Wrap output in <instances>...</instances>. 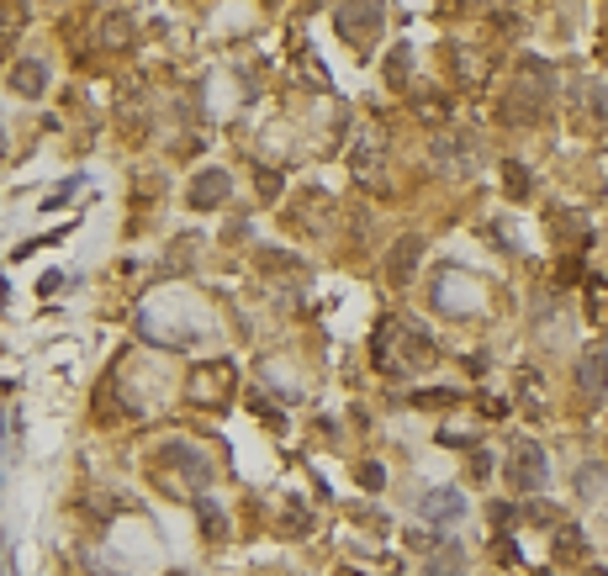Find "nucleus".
I'll list each match as a JSON object with an SVG mask.
<instances>
[{
  "label": "nucleus",
  "mask_w": 608,
  "mask_h": 576,
  "mask_svg": "<svg viewBox=\"0 0 608 576\" xmlns=\"http://www.w3.org/2000/svg\"><path fill=\"white\" fill-rule=\"evenodd\" d=\"M281 518H291V524H286L291 534H307V508H302V503H286V513H281Z\"/></svg>",
  "instance_id": "28"
},
{
  "label": "nucleus",
  "mask_w": 608,
  "mask_h": 576,
  "mask_svg": "<svg viewBox=\"0 0 608 576\" xmlns=\"http://www.w3.org/2000/svg\"><path fill=\"white\" fill-rule=\"evenodd\" d=\"M418 117H423V122H445V117H450V106L429 96V101H418Z\"/></svg>",
  "instance_id": "27"
},
{
  "label": "nucleus",
  "mask_w": 608,
  "mask_h": 576,
  "mask_svg": "<svg viewBox=\"0 0 608 576\" xmlns=\"http://www.w3.org/2000/svg\"><path fill=\"white\" fill-rule=\"evenodd\" d=\"M260 196H265V201H275V196H281V180H275L270 170H260Z\"/></svg>",
  "instance_id": "30"
},
{
  "label": "nucleus",
  "mask_w": 608,
  "mask_h": 576,
  "mask_svg": "<svg viewBox=\"0 0 608 576\" xmlns=\"http://www.w3.org/2000/svg\"><path fill=\"white\" fill-rule=\"evenodd\" d=\"M228 196H233V180H228V170H201V175L191 180V191H186V201H191L196 212L223 207Z\"/></svg>",
  "instance_id": "10"
},
{
  "label": "nucleus",
  "mask_w": 608,
  "mask_h": 576,
  "mask_svg": "<svg viewBox=\"0 0 608 576\" xmlns=\"http://www.w3.org/2000/svg\"><path fill=\"white\" fill-rule=\"evenodd\" d=\"M439 355H434V339L423 328H413L408 318H386L371 339V365L381 376H423Z\"/></svg>",
  "instance_id": "1"
},
{
  "label": "nucleus",
  "mask_w": 608,
  "mask_h": 576,
  "mask_svg": "<svg viewBox=\"0 0 608 576\" xmlns=\"http://www.w3.org/2000/svg\"><path fill=\"white\" fill-rule=\"evenodd\" d=\"M196 513H201V529H207V540H228V513L217 508L212 497H201Z\"/></svg>",
  "instance_id": "21"
},
{
  "label": "nucleus",
  "mask_w": 608,
  "mask_h": 576,
  "mask_svg": "<svg viewBox=\"0 0 608 576\" xmlns=\"http://www.w3.org/2000/svg\"><path fill=\"white\" fill-rule=\"evenodd\" d=\"M75 185H85V180H80V175H75V180H64V185H59V191H53V196L43 201V207H64V201H69V196H75Z\"/></svg>",
  "instance_id": "29"
},
{
  "label": "nucleus",
  "mask_w": 608,
  "mask_h": 576,
  "mask_svg": "<svg viewBox=\"0 0 608 576\" xmlns=\"http://www.w3.org/2000/svg\"><path fill=\"white\" fill-rule=\"evenodd\" d=\"M434 164H439V175H450V180H471L476 164H482V148H476L466 133H460V138H439L434 143Z\"/></svg>",
  "instance_id": "6"
},
{
  "label": "nucleus",
  "mask_w": 608,
  "mask_h": 576,
  "mask_svg": "<svg viewBox=\"0 0 608 576\" xmlns=\"http://www.w3.org/2000/svg\"><path fill=\"white\" fill-rule=\"evenodd\" d=\"M418 518H429V524H455L460 513H466V497H460L455 487H429V492H418Z\"/></svg>",
  "instance_id": "8"
},
{
  "label": "nucleus",
  "mask_w": 608,
  "mask_h": 576,
  "mask_svg": "<svg viewBox=\"0 0 608 576\" xmlns=\"http://www.w3.org/2000/svg\"><path fill=\"white\" fill-rule=\"evenodd\" d=\"M492 524L508 529V524H513V508H508V503H492Z\"/></svg>",
  "instance_id": "31"
},
{
  "label": "nucleus",
  "mask_w": 608,
  "mask_h": 576,
  "mask_svg": "<svg viewBox=\"0 0 608 576\" xmlns=\"http://www.w3.org/2000/svg\"><path fill=\"white\" fill-rule=\"evenodd\" d=\"M418 254H423V238H418V233H402L397 244H392V254H386V281H392V286H408Z\"/></svg>",
  "instance_id": "12"
},
{
  "label": "nucleus",
  "mask_w": 608,
  "mask_h": 576,
  "mask_svg": "<svg viewBox=\"0 0 608 576\" xmlns=\"http://www.w3.org/2000/svg\"><path fill=\"white\" fill-rule=\"evenodd\" d=\"M577 392L587 402H603L608 397V355H603V349L582 355V365H577Z\"/></svg>",
  "instance_id": "13"
},
{
  "label": "nucleus",
  "mask_w": 608,
  "mask_h": 576,
  "mask_svg": "<svg viewBox=\"0 0 608 576\" xmlns=\"http://www.w3.org/2000/svg\"><path fill=\"white\" fill-rule=\"evenodd\" d=\"M133 43V11H101V48Z\"/></svg>",
  "instance_id": "17"
},
{
  "label": "nucleus",
  "mask_w": 608,
  "mask_h": 576,
  "mask_svg": "<svg viewBox=\"0 0 608 576\" xmlns=\"http://www.w3.org/2000/svg\"><path fill=\"white\" fill-rule=\"evenodd\" d=\"M577 127H608V85H577Z\"/></svg>",
  "instance_id": "14"
},
{
  "label": "nucleus",
  "mask_w": 608,
  "mask_h": 576,
  "mask_svg": "<svg viewBox=\"0 0 608 576\" xmlns=\"http://www.w3.org/2000/svg\"><path fill=\"white\" fill-rule=\"evenodd\" d=\"M349 164H355V180H360V185L371 180L376 191H386V185H392V180H386V148H381V138H360L355 154H349Z\"/></svg>",
  "instance_id": "9"
},
{
  "label": "nucleus",
  "mask_w": 608,
  "mask_h": 576,
  "mask_svg": "<svg viewBox=\"0 0 608 576\" xmlns=\"http://www.w3.org/2000/svg\"><path fill=\"white\" fill-rule=\"evenodd\" d=\"M159 466H186V476H191V481H201V487H207V481H212V460L201 455V450H191L186 439H170V444H159Z\"/></svg>",
  "instance_id": "11"
},
{
  "label": "nucleus",
  "mask_w": 608,
  "mask_h": 576,
  "mask_svg": "<svg viewBox=\"0 0 608 576\" xmlns=\"http://www.w3.org/2000/svg\"><path fill=\"white\" fill-rule=\"evenodd\" d=\"M408 59H413L408 43H397L392 59H386V85H392V90H408Z\"/></svg>",
  "instance_id": "23"
},
{
  "label": "nucleus",
  "mask_w": 608,
  "mask_h": 576,
  "mask_svg": "<svg viewBox=\"0 0 608 576\" xmlns=\"http://www.w3.org/2000/svg\"><path fill=\"white\" fill-rule=\"evenodd\" d=\"M186 397L196 407H228L238 397V370L233 360H201L191 370V386H186Z\"/></svg>",
  "instance_id": "3"
},
{
  "label": "nucleus",
  "mask_w": 608,
  "mask_h": 576,
  "mask_svg": "<svg viewBox=\"0 0 608 576\" xmlns=\"http://www.w3.org/2000/svg\"><path fill=\"white\" fill-rule=\"evenodd\" d=\"M582 555H587L582 529H577V524H561V529H556V566H577Z\"/></svg>",
  "instance_id": "20"
},
{
  "label": "nucleus",
  "mask_w": 608,
  "mask_h": 576,
  "mask_svg": "<svg viewBox=\"0 0 608 576\" xmlns=\"http://www.w3.org/2000/svg\"><path fill=\"white\" fill-rule=\"evenodd\" d=\"M117 117H122V133L127 138H143V96H138V85H122Z\"/></svg>",
  "instance_id": "18"
},
{
  "label": "nucleus",
  "mask_w": 608,
  "mask_h": 576,
  "mask_svg": "<svg viewBox=\"0 0 608 576\" xmlns=\"http://www.w3.org/2000/svg\"><path fill=\"white\" fill-rule=\"evenodd\" d=\"M545 476H550V460H545V450L534 439H513L508 444V481L519 492H540L545 487Z\"/></svg>",
  "instance_id": "4"
},
{
  "label": "nucleus",
  "mask_w": 608,
  "mask_h": 576,
  "mask_svg": "<svg viewBox=\"0 0 608 576\" xmlns=\"http://www.w3.org/2000/svg\"><path fill=\"white\" fill-rule=\"evenodd\" d=\"M355 476H360V487H365V492H381V487H386V471L376 466V460H365Z\"/></svg>",
  "instance_id": "25"
},
{
  "label": "nucleus",
  "mask_w": 608,
  "mask_h": 576,
  "mask_svg": "<svg viewBox=\"0 0 608 576\" xmlns=\"http://www.w3.org/2000/svg\"><path fill=\"white\" fill-rule=\"evenodd\" d=\"M286 212L297 222V233H307V238H323L334 228V201H328V191H302Z\"/></svg>",
  "instance_id": "7"
},
{
  "label": "nucleus",
  "mask_w": 608,
  "mask_h": 576,
  "mask_svg": "<svg viewBox=\"0 0 608 576\" xmlns=\"http://www.w3.org/2000/svg\"><path fill=\"white\" fill-rule=\"evenodd\" d=\"M550 90H556V74H550L545 59H524L519 64V85H513V96H508V117L513 122H540L545 117V106H550Z\"/></svg>",
  "instance_id": "2"
},
{
  "label": "nucleus",
  "mask_w": 608,
  "mask_h": 576,
  "mask_svg": "<svg viewBox=\"0 0 608 576\" xmlns=\"http://www.w3.org/2000/svg\"><path fill=\"white\" fill-rule=\"evenodd\" d=\"M43 85H48V64L43 59H16V69H11V90H16V96L38 101Z\"/></svg>",
  "instance_id": "15"
},
{
  "label": "nucleus",
  "mask_w": 608,
  "mask_h": 576,
  "mask_svg": "<svg viewBox=\"0 0 608 576\" xmlns=\"http://www.w3.org/2000/svg\"><path fill=\"white\" fill-rule=\"evenodd\" d=\"M571 481H577L582 497H598L603 492V466H577V476H571Z\"/></svg>",
  "instance_id": "24"
},
{
  "label": "nucleus",
  "mask_w": 608,
  "mask_h": 576,
  "mask_svg": "<svg viewBox=\"0 0 608 576\" xmlns=\"http://www.w3.org/2000/svg\"><path fill=\"white\" fill-rule=\"evenodd\" d=\"M503 180H508L503 191H508L513 201H529V191H534V180H529V170H524L519 159H508V164H503Z\"/></svg>",
  "instance_id": "22"
},
{
  "label": "nucleus",
  "mask_w": 608,
  "mask_h": 576,
  "mask_svg": "<svg viewBox=\"0 0 608 576\" xmlns=\"http://www.w3.org/2000/svg\"><path fill=\"white\" fill-rule=\"evenodd\" d=\"M450 74H455V85H482L492 74V64L476 48H450Z\"/></svg>",
  "instance_id": "16"
},
{
  "label": "nucleus",
  "mask_w": 608,
  "mask_h": 576,
  "mask_svg": "<svg viewBox=\"0 0 608 576\" xmlns=\"http://www.w3.org/2000/svg\"><path fill=\"white\" fill-rule=\"evenodd\" d=\"M423 576H466V555H460V545H434Z\"/></svg>",
  "instance_id": "19"
},
{
  "label": "nucleus",
  "mask_w": 608,
  "mask_h": 576,
  "mask_svg": "<svg viewBox=\"0 0 608 576\" xmlns=\"http://www.w3.org/2000/svg\"><path fill=\"white\" fill-rule=\"evenodd\" d=\"M381 27H386L381 6H339L334 11V32L344 37V43H355V48H371L381 37Z\"/></svg>",
  "instance_id": "5"
},
{
  "label": "nucleus",
  "mask_w": 608,
  "mask_h": 576,
  "mask_svg": "<svg viewBox=\"0 0 608 576\" xmlns=\"http://www.w3.org/2000/svg\"><path fill=\"white\" fill-rule=\"evenodd\" d=\"M455 397H460V392H445V386H434V392H418L413 402H418V407H450Z\"/></svg>",
  "instance_id": "26"
}]
</instances>
